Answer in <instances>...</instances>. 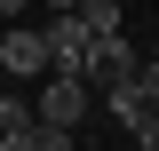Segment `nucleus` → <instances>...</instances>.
Returning <instances> with one entry per match:
<instances>
[{
	"label": "nucleus",
	"instance_id": "obj_1",
	"mask_svg": "<svg viewBox=\"0 0 159 151\" xmlns=\"http://www.w3.org/2000/svg\"><path fill=\"white\" fill-rule=\"evenodd\" d=\"M32 112L48 119V127H80V119L96 112V88L80 72H40V95H32Z\"/></svg>",
	"mask_w": 159,
	"mask_h": 151
},
{
	"label": "nucleus",
	"instance_id": "obj_2",
	"mask_svg": "<svg viewBox=\"0 0 159 151\" xmlns=\"http://www.w3.org/2000/svg\"><path fill=\"white\" fill-rule=\"evenodd\" d=\"M40 48H48V72H80V64H88V32H80V16H72V8H48Z\"/></svg>",
	"mask_w": 159,
	"mask_h": 151
},
{
	"label": "nucleus",
	"instance_id": "obj_3",
	"mask_svg": "<svg viewBox=\"0 0 159 151\" xmlns=\"http://www.w3.org/2000/svg\"><path fill=\"white\" fill-rule=\"evenodd\" d=\"M0 72L8 80H40L48 72V48H40L32 24H0Z\"/></svg>",
	"mask_w": 159,
	"mask_h": 151
},
{
	"label": "nucleus",
	"instance_id": "obj_4",
	"mask_svg": "<svg viewBox=\"0 0 159 151\" xmlns=\"http://www.w3.org/2000/svg\"><path fill=\"white\" fill-rule=\"evenodd\" d=\"M32 143H40V112H32V95L0 88V151H32Z\"/></svg>",
	"mask_w": 159,
	"mask_h": 151
},
{
	"label": "nucleus",
	"instance_id": "obj_5",
	"mask_svg": "<svg viewBox=\"0 0 159 151\" xmlns=\"http://www.w3.org/2000/svg\"><path fill=\"white\" fill-rule=\"evenodd\" d=\"M72 16L88 40H103V32H119V0H72Z\"/></svg>",
	"mask_w": 159,
	"mask_h": 151
},
{
	"label": "nucleus",
	"instance_id": "obj_6",
	"mask_svg": "<svg viewBox=\"0 0 159 151\" xmlns=\"http://www.w3.org/2000/svg\"><path fill=\"white\" fill-rule=\"evenodd\" d=\"M135 95H143V103L159 112V64H135Z\"/></svg>",
	"mask_w": 159,
	"mask_h": 151
},
{
	"label": "nucleus",
	"instance_id": "obj_7",
	"mask_svg": "<svg viewBox=\"0 0 159 151\" xmlns=\"http://www.w3.org/2000/svg\"><path fill=\"white\" fill-rule=\"evenodd\" d=\"M16 16H24V0H0V24H16Z\"/></svg>",
	"mask_w": 159,
	"mask_h": 151
},
{
	"label": "nucleus",
	"instance_id": "obj_8",
	"mask_svg": "<svg viewBox=\"0 0 159 151\" xmlns=\"http://www.w3.org/2000/svg\"><path fill=\"white\" fill-rule=\"evenodd\" d=\"M0 88H8V72H0Z\"/></svg>",
	"mask_w": 159,
	"mask_h": 151
}]
</instances>
